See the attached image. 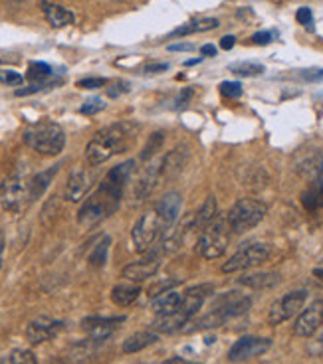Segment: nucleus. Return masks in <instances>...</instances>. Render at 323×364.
<instances>
[{
    "instance_id": "obj_13",
    "label": "nucleus",
    "mask_w": 323,
    "mask_h": 364,
    "mask_svg": "<svg viewBox=\"0 0 323 364\" xmlns=\"http://www.w3.org/2000/svg\"><path fill=\"white\" fill-rule=\"evenodd\" d=\"M125 321V317H89L82 321V328L86 331L89 340L100 342V340H107L115 333V328L119 327Z\"/></svg>"
},
{
    "instance_id": "obj_12",
    "label": "nucleus",
    "mask_w": 323,
    "mask_h": 364,
    "mask_svg": "<svg viewBox=\"0 0 323 364\" xmlns=\"http://www.w3.org/2000/svg\"><path fill=\"white\" fill-rule=\"evenodd\" d=\"M161 259L163 255L159 250H149L143 259H139V261H133V264H129V266L123 269V278L127 281H145L153 278L157 271H159V267H161Z\"/></svg>"
},
{
    "instance_id": "obj_38",
    "label": "nucleus",
    "mask_w": 323,
    "mask_h": 364,
    "mask_svg": "<svg viewBox=\"0 0 323 364\" xmlns=\"http://www.w3.org/2000/svg\"><path fill=\"white\" fill-rule=\"evenodd\" d=\"M176 285H181V281L179 280H165L161 281V283H155V285H151L149 287V295L151 297H155V295H159V293L171 291Z\"/></svg>"
},
{
    "instance_id": "obj_18",
    "label": "nucleus",
    "mask_w": 323,
    "mask_h": 364,
    "mask_svg": "<svg viewBox=\"0 0 323 364\" xmlns=\"http://www.w3.org/2000/svg\"><path fill=\"white\" fill-rule=\"evenodd\" d=\"M58 170H60V165H54L50 169L42 170V172H38V174L32 176V181L28 182V196H30V200H38L40 196L48 190V186L54 182L56 174H58Z\"/></svg>"
},
{
    "instance_id": "obj_21",
    "label": "nucleus",
    "mask_w": 323,
    "mask_h": 364,
    "mask_svg": "<svg viewBox=\"0 0 323 364\" xmlns=\"http://www.w3.org/2000/svg\"><path fill=\"white\" fill-rule=\"evenodd\" d=\"M133 169H135V160H125L121 165L113 167V169L107 172V176L103 179V182L123 192L125 184L129 182L131 174H133Z\"/></svg>"
},
{
    "instance_id": "obj_33",
    "label": "nucleus",
    "mask_w": 323,
    "mask_h": 364,
    "mask_svg": "<svg viewBox=\"0 0 323 364\" xmlns=\"http://www.w3.org/2000/svg\"><path fill=\"white\" fill-rule=\"evenodd\" d=\"M232 73L236 75H242V77H256V75H262L266 72L262 63H254V61H240V63H232L228 68Z\"/></svg>"
},
{
    "instance_id": "obj_50",
    "label": "nucleus",
    "mask_w": 323,
    "mask_h": 364,
    "mask_svg": "<svg viewBox=\"0 0 323 364\" xmlns=\"http://www.w3.org/2000/svg\"><path fill=\"white\" fill-rule=\"evenodd\" d=\"M2 254H4V236L0 232V266H2Z\"/></svg>"
},
{
    "instance_id": "obj_26",
    "label": "nucleus",
    "mask_w": 323,
    "mask_h": 364,
    "mask_svg": "<svg viewBox=\"0 0 323 364\" xmlns=\"http://www.w3.org/2000/svg\"><path fill=\"white\" fill-rule=\"evenodd\" d=\"M216 216H218V204H216V198H214V196H209V198L204 200V204L200 206L199 212L195 214V228H197V232H200L202 228H206Z\"/></svg>"
},
{
    "instance_id": "obj_25",
    "label": "nucleus",
    "mask_w": 323,
    "mask_h": 364,
    "mask_svg": "<svg viewBox=\"0 0 323 364\" xmlns=\"http://www.w3.org/2000/svg\"><path fill=\"white\" fill-rule=\"evenodd\" d=\"M141 295V289L133 285V283H119L112 289V301L117 307H129L133 305L139 299Z\"/></svg>"
},
{
    "instance_id": "obj_20",
    "label": "nucleus",
    "mask_w": 323,
    "mask_h": 364,
    "mask_svg": "<svg viewBox=\"0 0 323 364\" xmlns=\"http://www.w3.org/2000/svg\"><path fill=\"white\" fill-rule=\"evenodd\" d=\"M181 301H183V295L171 289V291L159 293V295L151 297V309L155 315H169L179 309Z\"/></svg>"
},
{
    "instance_id": "obj_11",
    "label": "nucleus",
    "mask_w": 323,
    "mask_h": 364,
    "mask_svg": "<svg viewBox=\"0 0 323 364\" xmlns=\"http://www.w3.org/2000/svg\"><path fill=\"white\" fill-rule=\"evenodd\" d=\"M272 347V340L262 339V337H242L238 339L230 351H228V358L232 363H242V361H248L254 356H260L264 352Z\"/></svg>"
},
{
    "instance_id": "obj_37",
    "label": "nucleus",
    "mask_w": 323,
    "mask_h": 364,
    "mask_svg": "<svg viewBox=\"0 0 323 364\" xmlns=\"http://www.w3.org/2000/svg\"><path fill=\"white\" fill-rule=\"evenodd\" d=\"M220 93H223L224 98L238 99L242 96V85L238 84V82H223L220 84Z\"/></svg>"
},
{
    "instance_id": "obj_24",
    "label": "nucleus",
    "mask_w": 323,
    "mask_h": 364,
    "mask_svg": "<svg viewBox=\"0 0 323 364\" xmlns=\"http://www.w3.org/2000/svg\"><path fill=\"white\" fill-rule=\"evenodd\" d=\"M159 179H161V162H159V165H151L149 169L143 172L141 181L137 182V188H135L137 198H145V196H149L151 192L155 190V186H157Z\"/></svg>"
},
{
    "instance_id": "obj_19",
    "label": "nucleus",
    "mask_w": 323,
    "mask_h": 364,
    "mask_svg": "<svg viewBox=\"0 0 323 364\" xmlns=\"http://www.w3.org/2000/svg\"><path fill=\"white\" fill-rule=\"evenodd\" d=\"M42 13L46 16L48 24L52 28H63V26L74 24V14L70 13L68 8H63L60 4H54V2H42Z\"/></svg>"
},
{
    "instance_id": "obj_39",
    "label": "nucleus",
    "mask_w": 323,
    "mask_h": 364,
    "mask_svg": "<svg viewBox=\"0 0 323 364\" xmlns=\"http://www.w3.org/2000/svg\"><path fill=\"white\" fill-rule=\"evenodd\" d=\"M0 82L6 85H22L24 77L14 70H0Z\"/></svg>"
},
{
    "instance_id": "obj_2",
    "label": "nucleus",
    "mask_w": 323,
    "mask_h": 364,
    "mask_svg": "<svg viewBox=\"0 0 323 364\" xmlns=\"http://www.w3.org/2000/svg\"><path fill=\"white\" fill-rule=\"evenodd\" d=\"M121 190L113 188L110 184L101 182V186L87 198L77 212V222L82 226H96L101 220L110 218L113 212L119 208L121 202Z\"/></svg>"
},
{
    "instance_id": "obj_43",
    "label": "nucleus",
    "mask_w": 323,
    "mask_h": 364,
    "mask_svg": "<svg viewBox=\"0 0 323 364\" xmlns=\"http://www.w3.org/2000/svg\"><path fill=\"white\" fill-rule=\"evenodd\" d=\"M272 40H273L272 32H258V34L252 36V44H256V46H268Z\"/></svg>"
},
{
    "instance_id": "obj_3",
    "label": "nucleus",
    "mask_w": 323,
    "mask_h": 364,
    "mask_svg": "<svg viewBox=\"0 0 323 364\" xmlns=\"http://www.w3.org/2000/svg\"><path fill=\"white\" fill-rule=\"evenodd\" d=\"M24 143L40 155L56 157L66 146V133L58 123L42 121L26 129Z\"/></svg>"
},
{
    "instance_id": "obj_36",
    "label": "nucleus",
    "mask_w": 323,
    "mask_h": 364,
    "mask_svg": "<svg viewBox=\"0 0 323 364\" xmlns=\"http://www.w3.org/2000/svg\"><path fill=\"white\" fill-rule=\"evenodd\" d=\"M105 109V101L101 98H91V99H87L86 103L82 105V113L84 115H96V113H100V111Z\"/></svg>"
},
{
    "instance_id": "obj_34",
    "label": "nucleus",
    "mask_w": 323,
    "mask_h": 364,
    "mask_svg": "<svg viewBox=\"0 0 323 364\" xmlns=\"http://www.w3.org/2000/svg\"><path fill=\"white\" fill-rule=\"evenodd\" d=\"M2 364H38L36 356L32 351H26V349H14Z\"/></svg>"
},
{
    "instance_id": "obj_48",
    "label": "nucleus",
    "mask_w": 323,
    "mask_h": 364,
    "mask_svg": "<svg viewBox=\"0 0 323 364\" xmlns=\"http://www.w3.org/2000/svg\"><path fill=\"white\" fill-rule=\"evenodd\" d=\"M200 54H202V56H209V58H211V56H216V48H214V46H211V44H206V46H202V48H200Z\"/></svg>"
},
{
    "instance_id": "obj_31",
    "label": "nucleus",
    "mask_w": 323,
    "mask_h": 364,
    "mask_svg": "<svg viewBox=\"0 0 323 364\" xmlns=\"http://www.w3.org/2000/svg\"><path fill=\"white\" fill-rule=\"evenodd\" d=\"M214 28H218V20H216V18H206V20L188 22V24L176 28V30L171 32V38L188 36V34H195V32H206V30H214Z\"/></svg>"
},
{
    "instance_id": "obj_29",
    "label": "nucleus",
    "mask_w": 323,
    "mask_h": 364,
    "mask_svg": "<svg viewBox=\"0 0 323 364\" xmlns=\"http://www.w3.org/2000/svg\"><path fill=\"white\" fill-rule=\"evenodd\" d=\"M301 200H303V206L308 208V210L323 208V174L303 192Z\"/></svg>"
},
{
    "instance_id": "obj_35",
    "label": "nucleus",
    "mask_w": 323,
    "mask_h": 364,
    "mask_svg": "<svg viewBox=\"0 0 323 364\" xmlns=\"http://www.w3.org/2000/svg\"><path fill=\"white\" fill-rule=\"evenodd\" d=\"M163 141H165V135L161 131H157V133H153V137H149V141H147V145L143 146V153H141V160H147L151 158L159 149H161Z\"/></svg>"
},
{
    "instance_id": "obj_22",
    "label": "nucleus",
    "mask_w": 323,
    "mask_h": 364,
    "mask_svg": "<svg viewBox=\"0 0 323 364\" xmlns=\"http://www.w3.org/2000/svg\"><path fill=\"white\" fill-rule=\"evenodd\" d=\"M187 323V317L176 309V311L169 313V315H157L155 323H153V328H155V333H176V331L185 328Z\"/></svg>"
},
{
    "instance_id": "obj_45",
    "label": "nucleus",
    "mask_w": 323,
    "mask_h": 364,
    "mask_svg": "<svg viewBox=\"0 0 323 364\" xmlns=\"http://www.w3.org/2000/svg\"><path fill=\"white\" fill-rule=\"evenodd\" d=\"M169 70V63H149V66H145L143 68V72L145 73H161V72H167Z\"/></svg>"
},
{
    "instance_id": "obj_47",
    "label": "nucleus",
    "mask_w": 323,
    "mask_h": 364,
    "mask_svg": "<svg viewBox=\"0 0 323 364\" xmlns=\"http://www.w3.org/2000/svg\"><path fill=\"white\" fill-rule=\"evenodd\" d=\"M171 52H190L193 50V44H173V46H169Z\"/></svg>"
},
{
    "instance_id": "obj_28",
    "label": "nucleus",
    "mask_w": 323,
    "mask_h": 364,
    "mask_svg": "<svg viewBox=\"0 0 323 364\" xmlns=\"http://www.w3.org/2000/svg\"><path fill=\"white\" fill-rule=\"evenodd\" d=\"M110 245H112V238L103 236L100 242L93 245V250L87 255V261L91 267H103L107 264V254H110Z\"/></svg>"
},
{
    "instance_id": "obj_9",
    "label": "nucleus",
    "mask_w": 323,
    "mask_h": 364,
    "mask_svg": "<svg viewBox=\"0 0 323 364\" xmlns=\"http://www.w3.org/2000/svg\"><path fill=\"white\" fill-rule=\"evenodd\" d=\"M306 299H308V293L306 291H292L287 293V295H284L282 299H278V301L272 305L270 315H268L270 325H282L284 321L292 319L296 313L301 311Z\"/></svg>"
},
{
    "instance_id": "obj_6",
    "label": "nucleus",
    "mask_w": 323,
    "mask_h": 364,
    "mask_svg": "<svg viewBox=\"0 0 323 364\" xmlns=\"http://www.w3.org/2000/svg\"><path fill=\"white\" fill-rule=\"evenodd\" d=\"M163 232H165V226H163L161 216L157 214V210L145 212L141 218L137 220L133 230H131V240H133L137 252L147 254Z\"/></svg>"
},
{
    "instance_id": "obj_49",
    "label": "nucleus",
    "mask_w": 323,
    "mask_h": 364,
    "mask_svg": "<svg viewBox=\"0 0 323 364\" xmlns=\"http://www.w3.org/2000/svg\"><path fill=\"white\" fill-rule=\"evenodd\" d=\"M163 364H199V363H190V361H185V358H169V361H165Z\"/></svg>"
},
{
    "instance_id": "obj_4",
    "label": "nucleus",
    "mask_w": 323,
    "mask_h": 364,
    "mask_svg": "<svg viewBox=\"0 0 323 364\" xmlns=\"http://www.w3.org/2000/svg\"><path fill=\"white\" fill-rule=\"evenodd\" d=\"M230 226H228V218L218 214L212 220L206 228L199 232V252L204 259H216L226 252L228 248V240H230Z\"/></svg>"
},
{
    "instance_id": "obj_46",
    "label": "nucleus",
    "mask_w": 323,
    "mask_h": 364,
    "mask_svg": "<svg viewBox=\"0 0 323 364\" xmlns=\"http://www.w3.org/2000/svg\"><path fill=\"white\" fill-rule=\"evenodd\" d=\"M234 44H236V38L234 36H224L220 40V48L223 50H232L234 48Z\"/></svg>"
},
{
    "instance_id": "obj_51",
    "label": "nucleus",
    "mask_w": 323,
    "mask_h": 364,
    "mask_svg": "<svg viewBox=\"0 0 323 364\" xmlns=\"http://www.w3.org/2000/svg\"><path fill=\"white\" fill-rule=\"evenodd\" d=\"M313 275L320 281H323V269H313Z\"/></svg>"
},
{
    "instance_id": "obj_40",
    "label": "nucleus",
    "mask_w": 323,
    "mask_h": 364,
    "mask_svg": "<svg viewBox=\"0 0 323 364\" xmlns=\"http://www.w3.org/2000/svg\"><path fill=\"white\" fill-rule=\"evenodd\" d=\"M75 85L80 89H100V87L107 85V79H103V77H86V79H80Z\"/></svg>"
},
{
    "instance_id": "obj_8",
    "label": "nucleus",
    "mask_w": 323,
    "mask_h": 364,
    "mask_svg": "<svg viewBox=\"0 0 323 364\" xmlns=\"http://www.w3.org/2000/svg\"><path fill=\"white\" fill-rule=\"evenodd\" d=\"M28 200V184L20 176H10L0 184V206L6 212H20Z\"/></svg>"
},
{
    "instance_id": "obj_44",
    "label": "nucleus",
    "mask_w": 323,
    "mask_h": 364,
    "mask_svg": "<svg viewBox=\"0 0 323 364\" xmlns=\"http://www.w3.org/2000/svg\"><path fill=\"white\" fill-rule=\"evenodd\" d=\"M306 82H322L323 79V70H306V72L299 73Z\"/></svg>"
},
{
    "instance_id": "obj_23",
    "label": "nucleus",
    "mask_w": 323,
    "mask_h": 364,
    "mask_svg": "<svg viewBox=\"0 0 323 364\" xmlns=\"http://www.w3.org/2000/svg\"><path fill=\"white\" fill-rule=\"evenodd\" d=\"M157 340H159L157 333L141 331V333H135V335H131V337H127V339L123 340L121 351H123V354H133V352L143 351V349H147L151 344H155Z\"/></svg>"
},
{
    "instance_id": "obj_30",
    "label": "nucleus",
    "mask_w": 323,
    "mask_h": 364,
    "mask_svg": "<svg viewBox=\"0 0 323 364\" xmlns=\"http://www.w3.org/2000/svg\"><path fill=\"white\" fill-rule=\"evenodd\" d=\"M242 285H248L252 289H270L273 285L280 283L278 273H256V275H246L240 280Z\"/></svg>"
},
{
    "instance_id": "obj_7",
    "label": "nucleus",
    "mask_w": 323,
    "mask_h": 364,
    "mask_svg": "<svg viewBox=\"0 0 323 364\" xmlns=\"http://www.w3.org/2000/svg\"><path fill=\"white\" fill-rule=\"evenodd\" d=\"M270 257V245L266 243H248L240 248L236 254L232 255L223 266L224 273H234V271H244L250 267H256L264 264Z\"/></svg>"
},
{
    "instance_id": "obj_32",
    "label": "nucleus",
    "mask_w": 323,
    "mask_h": 364,
    "mask_svg": "<svg viewBox=\"0 0 323 364\" xmlns=\"http://www.w3.org/2000/svg\"><path fill=\"white\" fill-rule=\"evenodd\" d=\"M52 75V68L44 61H32L30 68H28V79L34 82V84H46V79Z\"/></svg>"
},
{
    "instance_id": "obj_17",
    "label": "nucleus",
    "mask_w": 323,
    "mask_h": 364,
    "mask_svg": "<svg viewBox=\"0 0 323 364\" xmlns=\"http://www.w3.org/2000/svg\"><path fill=\"white\" fill-rule=\"evenodd\" d=\"M89 186H91V179L86 170H74L66 184V200L80 202L82 198H86Z\"/></svg>"
},
{
    "instance_id": "obj_16",
    "label": "nucleus",
    "mask_w": 323,
    "mask_h": 364,
    "mask_svg": "<svg viewBox=\"0 0 323 364\" xmlns=\"http://www.w3.org/2000/svg\"><path fill=\"white\" fill-rule=\"evenodd\" d=\"M212 293V285L204 283V285H197V287H190L185 295H183V301L179 305V311L187 317L190 321V317L197 315L202 303L206 301V297Z\"/></svg>"
},
{
    "instance_id": "obj_42",
    "label": "nucleus",
    "mask_w": 323,
    "mask_h": 364,
    "mask_svg": "<svg viewBox=\"0 0 323 364\" xmlns=\"http://www.w3.org/2000/svg\"><path fill=\"white\" fill-rule=\"evenodd\" d=\"M296 18H298L299 24L308 26V28L313 24V14H311L310 8H306V6H303V8H299L298 14H296Z\"/></svg>"
},
{
    "instance_id": "obj_1",
    "label": "nucleus",
    "mask_w": 323,
    "mask_h": 364,
    "mask_svg": "<svg viewBox=\"0 0 323 364\" xmlns=\"http://www.w3.org/2000/svg\"><path fill=\"white\" fill-rule=\"evenodd\" d=\"M137 133V125L131 121H121L110 125L93 135V139L86 146V160L91 167L110 160L119 153H125L133 143Z\"/></svg>"
},
{
    "instance_id": "obj_41",
    "label": "nucleus",
    "mask_w": 323,
    "mask_h": 364,
    "mask_svg": "<svg viewBox=\"0 0 323 364\" xmlns=\"http://www.w3.org/2000/svg\"><path fill=\"white\" fill-rule=\"evenodd\" d=\"M129 91V84L127 82H115L112 84V87H107V96L110 98H119V96H123Z\"/></svg>"
},
{
    "instance_id": "obj_15",
    "label": "nucleus",
    "mask_w": 323,
    "mask_h": 364,
    "mask_svg": "<svg viewBox=\"0 0 323 364\" xmlns=\"http://www.w3.org/2000/svg\"><path fill=\"white\" fill-rule=\"evenodd\" d=\"M181 206H183V198H181L179 192H169V195H165L159 200V204H157L155 210L161 216L165 232L173 230L174 222L179 220V214H181Z\"/></svg>"
},
{
    "instance_id": "obj_14",
    "label": "nucleus",
    "mask_w": 323,
    "mask_h": 364,
    "mask_svg": "<svg viewBox=\"0 0 323 364\" xmlns=\"http://www.w3.org/2000/svg\"><path fill=\"white\" fill-rule=\"evenodd\" d=\"M323 325V301H315L311 303L306 311H301V315L298 317L296 325H294V333L296 337L308 339L313 337Z\"/></svg>"
},
{
    "instance_id": "obj_10",
    "label": "nucleus",
    "mask_w": 323,
    "mask_h": 364,
    "mask_svg": "<svg viewBox=\"0 0 323 364\" xmlns=\"http://www.w3.org/2000/svg\"><path fill=\"white\" fill-rule=\"evenodd\" d=\"M62 331L63 321L42 315L28 323V327H26V339H28L30 344H42L46 340H52L54 337H58Z\"/></svg>"
},
{
    "instance_id": "obj_27",
    "label": "nucleus",
    "mask_w": 323,
    "mask_h": 364,
    "mask_svg": "<svg viewBox=\"0 0 323 364\" xmlns=\"http://www.w3.org/2000/svg\"><path fill=\"white\" fill-rule=\"evenodd\" d=\"M185 167V155H183V149H174L171 151L165 160L161 162V176H167V179H173L176 176L181 170Z\"/></svg>"
},
{
    "instance_id": "obj_5",
    "label": "nucleus",
    "mask_w": 323,
    "mask_h": 364,
    "mask_svg": "<svg viewBox=\"0 0 323 364\" xmlns=\"http://www.w3.org/2000/svg\"><path fill=\"white\" fill-rule=\"evenodd\" d=\"M266 212H268V208L260 200H256V198H240L236 204L230 208L226 218H228L230 230L234 232V234H244V232L256 228L264 220Z\"/></svg>"
}]
</instances>
